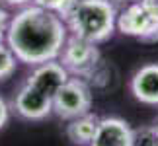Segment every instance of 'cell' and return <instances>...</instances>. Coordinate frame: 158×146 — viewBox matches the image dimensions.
<instances>
[{"mask_svg": "<svg viewBox=\"0 0 158 146\" xmlns=\"http://www.w3.org/2000/svg\"><path fill=\"white\" fill-rule=\"evenodd\" d=\"M69 29L57 14L39 6H23L10 20L6 31V45L16 55L18 63L37 66L57 60Z\"/></svg>", "mask_w": 158, "mask_h": 146, "instance_id": "cell-1", "label": "cell"}, {"mask_svg": "<svg viewBox=\"0 0 158 146\" xmlns=\"http://www.w3.org/2000/svg\"><path fill=\"white\" fill-rule=\"evenodd\" d=\"M117 12L111 0H78L64 18L70 35L98 45L113 35Z\"/></svg>", "mask_w": 158, "mask_h": 146, "instance_id": "cell-2", "label": "cell"}, {"mask_svg": "<svg viewBox=\"0 0 158 146\" xmlns=\"http://www.w3.org/2000/svg\"><path fill=\"white\" fill-rule=\"evenodd\" d=\"M92 107V92L88 84L80 78H69L53 97V113L60 119H74L90 113Z\"/></svg>", "mask_w": 158, "mask_h": 146, "instance_id": "cell-3", "label": "cell"}, {"mask_svg": "<svg viewBox=\"0 0 158 146\" xmlns=\"http://www.w3.org/2000/svg\"><path fill=\"white\" fill-rule=\"evenodd\" d=\"M98 59H100L98 47L90 43V41L74 37V35L66 37L63 51L59 55V63L66 68V72L76 76L90 74L98 64Z\"/></svg>", "mask_w": 158, "mask_h": 146, "instance_id": "cell-4", "label": "cell"}, {"mask_svg": "<svg viewBox=\"0 0 158 146\" xmlns=\"http://www.w3.org/2000/svg\"><path fill=\"white\" fill-rule=\"evenodd\" d=\"M115 27L123 35L139 37L143 41H158V20L143 6V2H133L117 16Z\"/></svg>", "mask_w": 158, "mask_h": 146, "instance_id": "cell-5", "label": "cell"}, {"mask_svg": "<svg viewBox=\"0 0 158 146\" xmlns=\"http://www.w3.org/2000/svg\"><path fill=\"white\" fill-rule=\"evenodd\" d=\"M12 109L27 121H41L53 113V99L23 82L12 99Z\"/></svg>", "mask_w": 158, "mask_h": 146, "instance_id": "cell-6", "label": "cell"}, {"mask_svg": "<svg viewBox=\"0 0 158 146\" xmlns=\"http://www.w3.org/2000/svg\"><path fill=\"white\" fill-rule=\"evenodd\" d=\"M70 78V74L66 72V68L59 60H49V63L37 64L31 70V74L27 76L26 84H29L31 88H35L37 92L45 94L47 97H55V94L60 90V86Z\"/></svg>", "mask_w": 158, "mask_h": 146, "instance_id": "cell-7", "label": "cell"}, {"mask_svg": "<svg viewBox=\"0 0 158 146\" xmlns=\"http://www.w3.org/2000/svg\"><path fill=\"white\" fill-rule=\"evenodd\" d=\"M90 146H133V129L119 117H104Z\"/></svg>", "mask_w": 158, "mask_h": 146, "instance_id": "cell-8", "label": "cell"}, {"mask_svg": "<svg viewBox=\"0 0 158 146\" xmlns=\"http://www.w3.org/2000/svg\"><path fill=\"white\" fill-rule=\"evenodd\" d=\"M131 94L141 103L158 105V64L156 63L144 64L133 74Z\"/></svg>", "mask_w": 158, "mask_h": 146, "instance_id": "cell-9", "label": "cell"}, {"mask_svg": "<svg viewBox=\"0 0 158 146\" xmlns=\"http://www.w3.org/2000/svg\"><path fill=\"white\" fill-rule=\"evenodd\" d=\"M98 123H100V117L94 113L74 117L66 125V136L74 146H90L96 135V129H98Z\"/></svg>", "mask_w": 158, "mask_h": 146, "instance_id": "cell-10", "label": "cell"}, {"mask_svg": "<svg viewBox=\"0 0 158 146\" xmlns=\"http://www.w3.org/2000/svg\"><path fill=\"white\" fill-rule=\"evenodd\" d=\"M35 6H39V8L43 10H49L53 14H57L60 20L64 22V18L70 14V10L76 6L78 0H31Z\"/></svg>", "mask_w": 158, "mask_h": 146, "instance_id": "cell-11", "label": "cell"}, {"mask_svg": "<svg viewBox=\"0 0 158 146\" xmlns=\"http://www.w3.org/2000/svg\"><path fill=\"white\" fill-rule=\"evenodd\" d=\"M18 66V59L16 55L12 53V49L8 45H4L0 41V80H6L16 72Z\"/></svg>", "mask_w": 158, "mask_h": 146, "instance_id": "cell-12", "label": "cell"}, {"mask_svg": "<svg viewBox=\"0 0 158 146\" xmlns=\"http://www.w3.org/2000/svg\"><path fill=\"white\" fill-rule=\"evenodd\" d=\"M133 146H158V135L154 127L133 129Z\"/></svg>", "mask_w": 158, "mask_h": 146, "instance_id": "cell-13", "label": "cell"}, {"mask_svg": "<svg viewBox=\"0 0 158 146\" xmlns=\"http://www.w3.org/2000/svg\"><path fill=\"white\" fill-rule=\"evenodd\" d=\"M8 23H10V16L4 8H0V41L6 37V31H8Z\"/></svg>", "mask_w": 158, "mask_h": 146, "instance_id": "cell-14", "label": "cell"}, {"mask_svg": "<svg viewBox=\"0 0 158 146\" xmlns=\"http://www.w3.org/2000/svg\"><path fill=\"white\" fill-rule=\"evenodd\" d=\"M8 119H10V107H8V103L0 97V129L8 123Z\"/></svg>", "mask_w": 158, "mask_h": 146, "instance_id": "cell-15", "label": "cell"}, {"mask_svg": "<svg viewBox=\"0 0 158 146\" xmlns=\"http://www.w3.org/2000/svg\"><path fill=\"white\" fill-rule=\"evenodd\" d=\"M143 2V6L147 8L150 14H152L156 20H158V0H141Z\"/></svg>", "mask_w": 158, "mask_h": 146, "instance_id": "cell-16", "label": "cell"}, {"mask_svg": "<svg viewBox=\"0 0 158 146\" xmlns=\"http://www.w3.org/2000/svg\"><path fill=\"white\" fill-rule=\"evenodd\" d=\"M6 4H10V6H27L31 0H4Z\"/></svg>", "mask_w": 158, "mask_h": 146, "instance_id": "cell-17", "label": "cell"}, {"mask_svg": "<svg viewBox=\"0 0 158 146\" xmlns=\"http://www.w3.org/2000/svg\"><path fill=\"white\" fill-rule=\"evenodd\" d=\"M113 2H121V4H133V2H139V0H113Z\"/></svg>", "mask_w": 158, "mask_h": 146, "instance_id": "cell-18", "label": "cell"}, {"mask_svg": "<svg viewBox=\"0 0 158 146\" xmlns=\"http://www.w3.org/2000/svg\"><path fill=\"white\" fill-rule=\"evenodd\" d=\"M154 129H156V135H158V121H156V125H154Z\"/></svg>", "mask_w": 158, "mask_h": 146, "instance_id": "cell-19", "label": "cell"}]
</instances>
